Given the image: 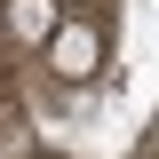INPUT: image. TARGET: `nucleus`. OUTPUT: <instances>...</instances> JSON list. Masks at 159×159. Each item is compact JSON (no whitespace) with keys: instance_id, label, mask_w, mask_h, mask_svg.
I'll return each mask as SVG.
<instances>
[{"instance_id":"1","label":"nucleus","mask_w":159,"mask_h":159,"mask_svg":"<svg viewBox=\"0 0 159 159\" xmlns=\"http://www.w3.org/2000/svg\"><path fill=\"white\" fill-rule=\"evenodd\" d=\"M48 56H56V72H64V80H88V72L103 64V40H96V24H64V16H56Z\"/></svg>"},{"instance_id":"2","label":"nucleus","mask_w":159,"mask_h":159,"mask_svg":"<svg viewBox=\"0 0 159 159\" xmlns=\"http://www.w3.org/2000/svg\"><path fill=\"white\" fill-rule=\"evenodd\" d=\"M8 16H16V40H48L56 32V0H16Z\"/></svg>"},{"instance_id":"3","label":"nucleus","mask_w":159,"mask_h":159,"mask_svg":"<svg viewBox=\"0 0 159 159\" xmlns=\"http://www.w3.org/2000/svg\"><path fill=\"white\" fill-rule=\"evenodd\" d=\"M0 159H24V135H0Z\"/></svg>"}]
</instances>
